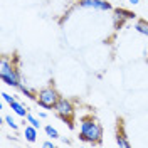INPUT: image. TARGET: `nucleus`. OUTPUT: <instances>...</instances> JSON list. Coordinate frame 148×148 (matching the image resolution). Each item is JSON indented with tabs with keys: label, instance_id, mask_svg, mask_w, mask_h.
I'll list each match as a JSON object with an SVG mask.
<instances>
[{
	"label": "nucleus",
	"instance_id": "nucleus-8",
	"mask_svg": "<svg viewBox=\"0 0 148 148\" xmlns=\"http://www.w3.org/2000/svg\"><path fill=\"white\" fill-rule=\"evenodd\" d=\"M24 136H25V140H27L29 143H34L37 140V128L29 123L27 126H25V130H24Z\"/></svg>",
	"mask_w": 148,
	"mask_h": 148
},
{
	"label": "nucleus",
	"instance_id": "nucleus-9",
	"mask_svg": "<svg viewBox=\"0 0 148 148\" xmlns=\"http://www.w3.org/2000/svg\"><path fill=\"white\" fill-rule=\"evenodd\" d=\"M135 29H136V32H138V34L148 37V22H147V20H143V18L136 20V22H135Z\"/></svg>",
	"mask_w": 148,
	"mask_h": 148
},
{
	"label": "nucleus",
	"instance_id": "nucleus-15",
	"mask_svg": "<svg viewBox=\"0 0 148 148\" xmlns=\"http://www.w3.org/2000/svg\"><path fill=\"white\" fill-rule=\"evenodd\" d=\"M2 99H3V101L5 103H14L15 101V99H17V98H15V96H12V94H9V92H2Z\"/></svg>",
	"mask_w": 148,
	"mask_h": 148
},
{
	"label": "nucleus",
	"instance_id": "nucleus-12",
	"mask_svg": "<svg viewBox=\"0 0 148 148\" xmlns=\"http://www.w3.org/2000/svg\"><path fill=\"white\" fill-rule=\"evenodd\" d=\"M44 131H46V135L49 136V138H52V140H57V138H59V131H57V130H56L52 125H46Z\"/></svg>",
	"mask_w": 148,
	"mask_h": 148
},
{
	"label": "nucleus",
	"instance_id": "nucleus-18",
	"mask_svg": "<svg viewBox=\"0 0 148 148\" xmlns=\"http://www.w3.org/2000/svg\"><path fill=\"white\" fill-rule=\"evenodd\" d=\"M130 3H133V5H136V3H140V0H128Z\"/></svg>",
	"mask_w": 148,
	"mask_h": 148
},
{
	"label": "nucleus",
	"instance_id": "nucleus-3",
	"mask_svg": "<svg viewBox=\"0 0 148 148\" xmlns=\"http://www.w3.org/2000/svg\"><path fill=\"white\" fill-rule=\"evenodd\" d=\"M54 113L64 121V123H67V128L74 130V114H76V108H74V104H73L71 99L61 96V99L57 101V104H56V108H54Z\"/></svg>",
	"mask_w": 148,
	"mask_h": 148
},
{
	"label": "nucleus",
	"instance_id": "nucleus-13",
	"mask_svg": "<svg viewBox=\"0 0 148 148\" xmlns=\"http://www.w3.org/2000/svg\"><path fill=\"white\" fill-rule=\"evenodd\" d=\"M3 121H5V123H7V126H9V128H12L14 131H15V130L18 128V125L15 123V120H14V118H12L10 114H7V116L3 118Z\"/></svg>",
	"mask_w": 148,
	"mask_h": 148
},
{
	"label": "nucleus",
	"instance_id": "nucleus-10",
	"mask_svg": "<svg viewBox=\"0 0 148 148\" xmlns=\"http://www.w3.org/2000/svg\"><path fill=\"white\" fill-rule=\"evenodd\" d=\"M116 145L123 147V148H128L131 145L128 141V138H126V135H125V131H118V135H116Z\"/></svg>",
	"mask_w": 148,
	"mask_h": 148
},
{
	"label": "nucleus",
	"instance_id": "nucleus-16",
	"mask_svg": "<svg viewBox=\"0 0 148 148\" xmlns=\"http://www.w3.org/2000/svg\"><path fill=\"white\" fill-rule=\"evenodd\" d=\"M42 145H44L46 148H54V143H52V141H44Z\"/></svg>",
	"mask_w": 148,
	"mask_h": 148
},
{
	"label": "nucleus",
	"instance_id": "nucleus-6",
	"mask_svg": "<svg viewBox=\"0 0 148 148\" xmlns=\"http://www.w3.org/2000/svg\"><path fill=\"white\" fill-rule=\"evenodd\" d=\"M113 14H114L113 18H114V22H116V24H118V22L123 24V22H126V20H133V18L136 17L131 10H126V9H114V10H113Z\"/></svg>",
	"mask_w": 148,
	"mask_h": 148
},
{
	"label": "nucleus",
	"instance_id": "nucleus-1",
	"mask_svg": "<svg viewBox=\"0 0 148 148\" xmlns=\"http://www.w3.org/2000/svg\"><path fill=\"white\" fill-rule=\"evenodd\" d=\"M103 126L101 123L96 120L94 116H83L79 121V138L91 143V145H101L103 141Z\"/></svg>",
	"mask_w": 148,
	"mask_h": 148
},
{
	"label": "nucleus",
	"instance_id": "nucleus-11",
	"mask_svg": "<svg viewBox=\"0 0 148 148\" xmlns=\"http://www.w3.org/2000/svg\"><path fill=\"white\" fill-rule=\"evenodd\" d=\"M18 89H20V92H22V94H24L25 98H29V99H34V101H37V91H32V89H29V88L25 86V84H22V86H20Z\"/></svg>",
	"mask_w": 148,
	"mask_h": 148
},
{
	"label": "nucleus",
	"instance_id": "nucleus-4",
	"mask_svg": "<svg viewBox=\"0 0 148 148\" xmlns=\"http://www.w3.org/2000/svg\"><path fill=\"white\" fill-rule=\"evenodd\" d=\"M59 99H61V94L57 92V89L52 84L37 91V104L44 110H54Z\"/></svg>",
	"mask_w": 148,
	"mask_h": 148
},
{
	"label": "nucleus",
	"instance_id": "nucleus-5",
	"mask_svg": "<svg viewBox=\"0 0 148 148\" xmlns=\"http://www.w3.org/2000/svg\"><path fill=\"white\" fill-rule=\"evenodd\" d=\"M77 5L83 7V9H96V10H103V12L113 9L111 3L106 2V0H77Z\"/></svg>",
	"mask_w": 148,
	"mask_h": 148
},
{
	"label": "nucleus",
	"instance_id": "nucleus-7",
	"mask_svg": "<svg viewBox=\"0 0 148 148\" xmlns=\"http://www.w3.org/2000/svg\"><path fill=\"white\" fill-rule=\"evenodd\" d=\"M9 106H10V110H12V113H15V114L20 116V118H25V116L29 114V111H27L29 108H25V106H24L20 101H17V99H15L14 103H10Z\"/></svg>",
	"mask_w": 148,
	"mask_h": 148
},
{
	"label": "nucleus",
	"instance_id": "nucleus-2",
	"mask_svg": "<svg viewBox=\"0 0 148 148\" xmlns=\"http://www.w3.org/2000/svg\"><path fill=\"white\" fill-rule=\"evenodd\" d=\"M0 79L7 86H12V88H20L22 86V77H20V73H18L17 66L14 64V61L10 59L9 56H3L2 61H0Z\"/></svg>",
	"mask_w": 148,
	"mask_h": 148
},
{
	"label": "nucleus",
	"instance_id": "nucleus-14",
	"mask_svg": "<svg viewBox=\"0 0 148 148\" xmlns=\"http://www.w3.org/2000/svg\"><path fill=\"white\" fill-rule=\"evenodd\" d=\"M25 120H27V123H30L32 126H36L37 130L40 128V121L37 120L36 116H32V114H27V116H25Z\"/></svg>",
	"mask_w": 148,
	"mask_h": 148
},
{
	"label": "nucleus",
	"instance_id": "nucleus-17",
	"mask_svg": "<svg viewBox=\"0 0 148 148\" xmlns=\"http://www.w3.org/2000/svg\"><path fill=\"white\" fill-rule=\"evenodd\" d=\"M46 116H47V114L44 113V111H40V113H39V118H46Z\"/></svg>",
	"mask_w": 148,
	"mask_h": 148
}]
</instances>
